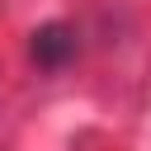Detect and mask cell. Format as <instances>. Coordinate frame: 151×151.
Instances as JSON below:
<instances>
[{
    "label": "cell",
    "instance_id": "obj_1",
    "mask_svg": "<svg viewBox=\"0 0 151 151\" xmlns=\"http://www.w3.org/2000/svg\"><path fill=\"white\" fill-rule=\"evenodd\" d=\"M28 52H33V61H38L42 71H61V66L76 57V28L52 19V24L33 28V42H28Z\"/></svg>",
    "mask_w": 151,
    "mask_h": 151
}]
</instances>
